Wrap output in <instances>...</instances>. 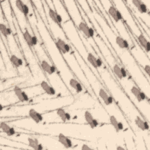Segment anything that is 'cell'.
Returning a JSON list of instances; mask_svg holds the SVG:
<instances>
[{"mask_svg":"<svg viewBox=\"0 0 150 150\" xmlns=\"http://www.w3.org/2000/svg\"><path fill=\"white\" fill-rule=\"evenodd\" d=\"M35 29L47 55L56 67L60 79L71 93L79 94L82 93L84 89V86L69 68L61 52L57 47L48 26L38 12H35Z\"/></svg>","mask_w":150,"mask_h":150,"instance_id":"cell-1","label":"cell"},{"mask_svg":"<svg viewBox=\"0 0 150 150\" xmlns=\"http://www.w3.org/2000/svg\"><path fill=\"white\" fill-rule=\"evenodd\" d=\"M107 66L104 64L101 67L98 69L101 80L121 111L130 121L133 122L136 117L142 114L121 87L117 79Z\"/></svg>","mask_w":150,"mask_h":150,"instance_id":"cell-2","label":"cell"},{"mask_svg":"<svg viewBox=\"0 0 150 150\" xmlns=\"http://www.w3.org/2000/svg\"><path fill=\"white\" fill-rule=\"evenodd\" d=\"M61 26L73 47L86 62L94 74L100 79L98 69L101 67L104 64H105L102 59L96 53L88 51L80 36L79 32L70 18L63 21Z\"/></svg>","mask_w":150,"mask_h":150,"instance_id":"cell-3","label":"cell"},{"mask_svg":"<svg viewBox=\"0 0 150 150\" xmlns=\"http://www.w3.org/2000/svg\"><path fill=\"white\" fill-rule=\"evenodd\" d=\"M111 1L120 12L124 23L130 33L149 57V36L143 31L124 1L115 0Z\"/></svg>","mask_w":150,"mask_h":150,"instance_id":"cell-4","label":"cell"},{"mask_svg":"<svg viewBox=\"0 0 150 150\" xmlns=\"http://www.w3.org/2000/svg\"><path fill=\"white\" fill-rule=\"evenodd\" d=\"M72 48L74 56L93 90V94L104 105L107 107L112 105L114 103V99L101 81V79L94 74L88 65L82 59L73 46Z\"/></svg>","mask_w":150,"mask_h":150,"instance_id":"cell-5","label":"cell"},{"mask_svg":"<svg viewBox=\"0 0 150 150\" xmlns=\"http://www.w3.org/2000/svg\"><path fill=\"white\" fill-rule=\"evenodd\" d=\"M100 2L118 33L128 42L131 47L134 44V38L124 23L120 12L114 5L111 1H100Z\"/></svg>","mask_w":150,"mask_h":150,"instance_id":"cell-6","label":"cell"},{"mask_svg":"<svg viewBox=\"0 0 150 150\" xmlns=\"http://www.w3.org/2000/svg\"><path fill=\"white\" fill-rule=\"evenodd\" d=\"M117 81L138 110L141 104V113L142 114V106L144 104L149 105V99L147 98L144 91L135 84L129 75Z\"/></svg>","mask_w":150,"mask_h":150,"instance_id":"cell-7","label":"cell"},{"mask_svg":"<svg viewBox=\"0 0 150 150\" xmlns=\"http://www.w3.org/2000/svg\"><path fill=\"white\" fill-rule=\"evenodd\" d=\"M137 22L141 21L149 28V9L143 1L131 0L124 1Z\"/></svg>","mask_w":150,"mask_h":150,"instance_id":"cell-8","label":"cell"},{"mask_svg":"<svg viewBox=\"0 0 150 150\" xmlns=\"http://www.w3.org/2000/svg\"><path fill=\"white\" fill-rule=\"evenodd\" d=\"M129 51L138 65L141 67L146 77L149 81V57L146 54V53L142 49V47L138 45L135 39H134L133 45L129 48Z\"/></svg>","mask_w":150,"mask_h":150,"instance_id":"cell-9","label":"cell"},{"mask_svg":"<svg viewBox=\"0 0 150 150\" xmlns=\"http://www.w3.org/2000/svg\"><path fill=\"white\" fill-rule=\"evenodd\" d=\"M21 30L22 32L23 39L30 49H34L38 45V39L37 36L33 33V32H30L28 28L25 27L23 29H21Z\"/></svg>","mask_w":150,"mask_h":150,"instance_id":"cell-10","label":"cell"},{"mask_svg":"<svg viewBox=\"0 0 150 150\" xmlns=\"http://www.w3.org/2000/svg\"><path fill=\"white\" fill-rule=\"evenodd\" d=\"M39 62L41 69L47 76H52L56 74V69L50 60H47L43 57H39Z\"/></svg>","mask_w":150,"mask_h":150,"instance_id":"cell-11","label":"cell"},{"mask_svg":"<svg viewBox=\"0 0 150 150\" xmlns=\"http://www.w3.org/2000/svg\"><path fill=\"white\" fill-rule=\"evenodd\" d=\"M14 3V6L18 11L21 12L25 18H28L29 14V8L28 5L25 4L23 1L21 0L12 1Z\"/></svg>","mask_w":150,"mask_h":150,"instance_id":"cell-12","label":"cell"},{"mask_svg":"<svg viewBox=\"0 0 150 150\" xmlns=\"http://www.w3.org/2000/svg\"><path fill=\"white\" fill-rule=\"evenodd\" d=\"M13 91L19 102L26 103L29 100V97L28 94L19 86H15L13 88Z\"/></svg>","mask_w":150,"mask_h":150,"instance_id":"cell-13","label":"cell"},{"mask_svg":"<svg viewBox=\"0 0 150 150\" xmlns=\"http://www.w3.org/2000/svg\"><path fill=\"white\" fill-rule=\"evenodd\" d=\"M84 118L86 123L92 129L96 128L99 125L98 121L93 117L92 113L89 110H86L84 111Z\"/></svg>","mask_w":150,"mask_h":150,"instance_id":"cell-14","label":"cell"},{"mask_svg":"<svg viewBox=\"0 0 150 150\" xmlns=\"http://www.w3.org/2000/svg\"><path fill=\"white\" fill-rule=\"evenodd\" d=\"M40 86L42 90L48 96H54L56 94V89L46 80H43L40 83Z\"/></svg>","mask_w":150,"mask_h":150,"instance_id":"cell-15","label":"cell"},{"mask_svg":"<svg viewBox=\"0 0 150 150\" xmlns=\"http://www.w3.org/2000/svg\"><path fill=\"white\" fill-rule=\"evenodd\" d=\"M28 116L35 123L37 124L41 123L43 121V115L34 108H30L29 110Z\"/></svg>","mask_w":150,"mask_h":150,"instance_id":"cell-16","label":"cell"},{"mask_svg":"<svg viewBox=\"0 0 150 150\" xmlns=\"http://www.w3.org/2000/svg\"><path fill=\"white\" fill-rule=\"evenodd\" d=\"M109 121L111 125L113 127L117 132H119L124 129V126L123 123L120 121L114 115L111 114L109 115Z\"/></svg>","mask_w":150,"mask_h":150,"instance_id":"cell-17","label":"cell"},{"mask_svg":"<svg viewBox=\"0 0 150 150\" xmlns=\"http://www.w3.org/2000/svg\"><path fill=\"white\" fill-rule=\"evenodd\" d=\"M0 128L1 131L8 137L14 136L16 134V131L13 127H11L8 123L4 121H2L1 122Z\"/></svg>","mask_w":150,"mask_h":150,"instance_id":"cell-18","label":"cell"},{"mask_svg":"<svg viewBox=\"0 0 150 150\" xmlns=\"http://www.w3.org/2000/svg\"><path fill=\"white\" fill-rule=\"evenodd\" d=\"M58 142L66 148H71L73 146V142L70 138L62 133L57 135Z\"/></svg>","mask_w":150,"mask_h":150,"instance_id":"cell-19","label":"cell"},{"mask_svg":"<svg viewBox=\"0 0 150 150\" xmlns=\"http://www.w3.org/2000/svg\"><path fill=\"white\" fill-rule=\"evenodd\" d=\"M9 60L12 66L16 69L21 68L23 65V60L15 53H12L9 56Z\"/></svg>","mask_w":150,"mask_h":150,"instance_id":"cell-20","label":"cell"},{"mask_svg":"<svg viewBox=\"0 0 150 150\" xmlns=\"http://www.w3.org/2000/svg\"><path fill=\"white\" fill-rule=\"evenodd\" d=\"M28 145L35 150H42L44 149L43 145L39 142L38 139L33 137H28L27 139Z\"/></svg>","mask_w":150,"mask_h":150,"instance_id":"cell-21","label":"cell"},{"mask_svg":"<svg viewBox=\"0 0 150 150\" xmlns=\"http://www.w3.org/2000/svg\"><path fill=\"white\" fill-rule=\"evenodd\" d=\"M56 114L61 121L64 122L69 121L71 118V115L62 108H59L56 110Z\"/></svg>","mask_w":150,"mask_h":150,"instance_id":"cell-22","label":"cell"},{"mask_svg":"<svg viewBox=\"0 0 150 150\" xmlns=\"http://www.w3.org/2000/svg\"><path fill=\"white\" fill-rule=\"evenodd\" d=\"M0 31L1 36L5 38L6 39H8L12 33L11 29L9 27L7 26L5 23H4L2 22L0 23Z\"/></svg>","mask_w":150,"mask_h":150,"instance_id":"cell-23","label":"cell"},{"mask_svg":"<svg viewBox=\"0 0 150 150\" xmlns=\"http://www.w3.org/2000/svg\"><path fill=\"white\" fill-rule=\"evenodd\" d=\"M81 149H93V148L91 147H90V146H88V145H87V144H83L81 145Z\"/></svg>","mask_w":150,"mask_h":150,"instance_id":"cell-24","label":"cell"}]
</instances>
